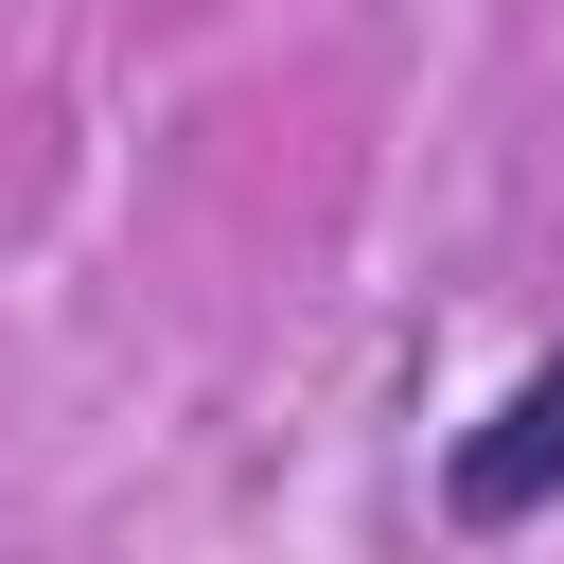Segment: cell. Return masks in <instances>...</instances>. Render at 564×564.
<instances>
[{
    "label": "cell",
    "mask_w": 564,
    "mask_h": 564,
    "mask_svg": "<svg viewBox=\"0 0 564 564\" xmlns=\"http://www.w3.org/2000/svg\"><path fill=\"white\" fill-rule=\"evenodd\" d=\"M546 511H564V352H546V370H511V388L441 441V529L511 546V529H546Z\"/></svg>",
    "instance_id": "6da1fadb"
}]
</instances>
